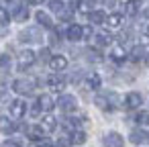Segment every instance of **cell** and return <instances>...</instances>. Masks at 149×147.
Wrapping results in <instances>:
<instances>
[{
  "instance_id": "7",
  "label": "cell",
  "mask_w": 149,
  "mask_h": 147,
  "mask_svg": "<svg viewBox=\"0 0 149 147\" xmlns=\"http://www.w3.org/2000/svg\"><path fill=\"white\" fill-rule=\"evenodd\" d=\"M47 86H49L53 92H63V88H65V78H63V74H61V72H53V74L47 78Z\"/></svg>"
},
{
  "instance_id": "3",
  "label": "cell",
  "mask_w": 149,
  "mask_h": 147,
  "mask_svg": "<svg viewBox=\"0 0 149 147\" xmlns=\"http://www.w3.org/2000/svg\"><path fill=\"white\" fill-rule=\"evenodd\" d=\"M57 106L61 108V112H76L78 110V98L74 94H61L57 100Z\"/></svg>"
},
{
  "instance_id": "17",
  "label": "cell",
  "mask_w": 149,
  "mask_h": 147,
  "mask_svg": "<svg viewBox=\"0 0 149 147\" xmlns=\"http://www.w3.org/2000/svg\"><path fill=\"white\" fill-rule=\"evenodd\" d=\"M35 21H37L39 27H43V29H53V21H51V17H49L45 10H37V13H35Z\"/></svg>"
},
{
  "instance_id": "30",
  "label": "cell",
  "mask_w": 149,
  "mask_h": 147,
  "mask_svg": "<svg viewBox=\"0 0 149 147\" xmlns=\"http://www.w3.org/2000/svg\"><path fill=\"white\" fill-rule=\"evenodd\" d=\"M4 104H10V90L0 88V106H4Z\"/></svg>"
},
{
  "instance_id": "43",
  "label": "cell",
  "mask_w": 149,
  "mask_h": 147,
  "mask_svg": "<svg viewBox=\"0 0 149 147\" xmlns=\"http://www.w3.org/2000/svg\"><path fill=\"white\" fill-rule=\"evenodd\" d=\"M80 4H82V0H72V6L70 8H78Z\"/></svg>"
},
{
  "instance_id": "11",
  "label": "cell",
  "mask_w": 149,
  "mask_h": 147,
  "mask_svg": "<svg viewBox=\"0 0 149 147\" xmlns=\"http://www.w3.org/2000/svg\"><path fill=\"white\" fill-rule=\"evenodd\" d=\"M25 133H27V137H29L31 141H43L47 131H45L41 125H33V127H27V129H25Z\"/></svg>"
},
{
  "instance_id": "33",
  "label": "cell",
  "mask_w": 149,
  "mask_h": 147,
  "mask_svg": "<svg viewBox=\"0 0 149 147\" xmlns=\"http://www.w3.org/2000/svg\"><path fill=\"white\" fill-rule=\"evenodd\" d=\"M135 121L141 125V127H149V112H139L135 116Z\"/></svg>"
},
{
  "instance_id": "5",
  "label": "cell",
  "mask_w": 149,
  "mask_h": 147,
  "mask_svg": "<svg viewBox=\"0 0 149 147\" xmlns=\"http://www.w3.org/2000/svg\"><path fill=\"white\" fill-rule=\"evenodd\" d=\"M102 147H125V137L116 131H108L102 137Z\"/></svg>"
},
{
  "instance_id": "47",
  "label": "cell",
  "mask_w": 149,
  "mask_h": 147,
  "mask_svg": "<svg viewBox=\"0 0 149 147\" xmlns=\"http://www.w3.org/2000/svg\"><path fill=\"white\" fill-rule=\"evenodd\" d=\"M135 2H139V0H135Z\"/></svg>"
},
{
  "instance_id": "45",
  "label": "cell",
  "mask_w": 149,
  "mask_h": 147,
  "mask_svg": "<svg viewBox=\"0 0 149 147\" xmlns=\"http://www.w3.org/2000/svg\"><path fill=\"white\" fill-rule=\"evenodd\" d=\"M27 147H39V145H37V143H29Z\"/></svg>"
},
{
  "instance_id": "29",
  "label": "cell",
  "mask_w": 149,
  "mask_h": 147,
  "mask_svg": "<svg viewBox=\"0 0 149 147\" xmlns=\"http://www.w3.org/2000/svg\"><path fill=\"white\" fill-rule=\"evenodd\" d=\"M84 78H86L84 70H74V74L70 76V82H72V84H80V82H82Z\"/></svg>"
},
{
  "instance_id": "37",
  "label": "cell",
  "mask_w": 149,
  "mask_h": 147,
  "mask_svg": "<svg viewBox=\"0 0 149 147\" xmlns=\"http://www.w3.org/2000/svg\"><path fill=\"white\" fill-rule=\"evenodd\" d=\"M106 96H108V100H110V104H112V106L116 108V106H118V102H120V96H118L116 92H108Z\"/></svg>"
},
{
  "instance_id": "28",
  "label": "cell",
  "mask_w": 149,
  "mask_h": 147,
  "mask_svg": "<svg viewBox=\"0 0 149 147\" xmlns=\"http://www.w3.org/2000/svg\"><path fill=\"white\" fill-rule=\"evenodd\" d=\"M37 59L43 61V63H49V59H51V49H49V47H43V49L37 53Z\"/></svg>"
},
{
  "instance_id": "32",
  "label": "cell",
  "mask_w": 149,
  "mask_h": 147,
  "mask_svg": "<svg viewBox=\"0 0 149 147\" xmlns=\"http://www.w3.org/2000/svg\"><path fill=\"white\" fill-rule=\"evenodd\" d=\"M10 68V55H6V53H0V70L2 72H6Z\"/></svg>"
},
{
  "instance_id": "25",
  "label": "cell",
  "mask_w": 149,
  "mask_h": 147,
  "mask_svg": "<svg viewBox=\"0 0 149 147\" xmlns=\"http://www.w3.org/2000/svg\"><path fill=\"white\" fill-rule=\"evenodd\" d=\"M47 6H49V10H51V13H57V15L65 8L63 0H47Z\"/></svg>"
},
{
  "instance_id": "8",
  "label": "cell",
  "mask_w": 149,
  "mask_h": 147,
  "mask_svg": "<svg viewBox=\"0 0 149 147\" xmlns=\"http://www.w3.org/2000/svg\"><path fill=\"white\" fill-rule=\"evenodd\" d=\"M8 110H10V116L13 118H23L27 114V102L25 100H10Z\"/></svg>"
},
{
  "instance_id": "36",
  "label": "cell",
  "mask_w": 149,
  "mask_h": 147,
  "mask_svg": "<svg viewBox=\"0 0 149 147\" xmlns=\"http://www.w3.org/2000/svg\"><path fill=\"white\" fill-rule=\"evenodd\" d=\"M88 59H90V61H96V63H100V61H102V55H100V51H96V49H90V51H88Z\"/></svg>"
},
{
  "instance_id": "10",
  "label": "cell",
  "mask_w": 149,
  "mask_h": 147,
  "mask_svg": "<svg viewBox=\"0 0 149 147\" xmlns=\"http://www.w3.org/2000/svg\"><path fill=\"white\" fill-rule=\"evenodd\" d=\"M129 141L135 143V145H143V143L149 141V133H147L145 129H133V131L129 133Z\"/></svg>"
},
{
  "instance_id": "20",
  "label": "cell",
  "mask_w": 149,
  "mask_h": 147,
  "mask_svg": "<svg viewBox=\"0 0 149 147\" xmlns=\"http://www.w3.org/2000/svg\"><path fill=\"white\" fill-rule=\"evenodd\" d=\"M123 21H125V19H123L120 13H112V15L106 17V23H104V25H106L108 29H120V27H123Z\"/></svg>"
},
{
  "instance_id": "9",
  "label": "cell",
  "mask_w": 149,
  "mask_h": 147,
  "mask_svg": "<svg viewBox=\"0 0 149 147\" xmlns=\"http://www.w3.org/2000/svg\"><path fill=\"white\" fill-rule=\"evenodd\" d=\"M143 104V96H141V92H129L127 96H125V106L129 108V110H137L139 106Z\"/></svg>"
},
{
  "instance_id": "41",
  "label": "cell",
  "mask_w": 149,
  "mask_h": 147,
  "mask_svg": "<svg viewBox=\"0 0 149 147\" xmlns=\"http://www.w3.org/2000/svg\"><path fill=\"white\" fill-rule=\"evenodd\" d=\"M141 45H149V33H143L141 35Z\"/></svg>"
},
{
  "instance_id": "4",
  "label": "cell",
  "mask_w": 149,
  "mask_h": 147,
  "mask_svg": "<svg viewBox=\"0 0 149 147\" xmlns=\"http://www.w3.org/2000/svg\"><path fill=\"white\" fill-rule=\"evenodd\" d=\"M17 61H19V70L25 72V70H29V68L37 61V53L31 51V49H23V51L19 53V57H17Z\"/></svg>"
},
{
  "instance_id": "22",
  "label": "cell",
  "mask_w": 149,
  "mask_h": 147,
  "mask_svg": "<svg viewBox=\"0 0 149 147\" xmlns=\"http://www.w3.org/2000/svg\"><path fill=\"white\" fill-rule=\"evenodd\" d=\"M41 127H43L47 133H53V131L57 129V118H55L53 114H49V112H47V114L41 118Z\"/></svg>"
},
{
  "instance_id": "13",
  "label": "cell",
  "mask_w": 149,
  "mask_h": 147,
  "mask_svg": "<svg viewBox=\"0 0 149 147\" xmlns=\"http://www.w3.org/2000/svg\"><path fill=\"white\" fill-rule=\"evenodd\" d=\"M49 68H51L53 72H65V68H68V57H65V55H51Z\"/></svg>"
},
{
  "instance_id": "1",
  "label": "cell",
  "mask_w": 149,
  "mask_h": 147,
  "mask_svg": "<svg viewBox=\"0 0 149 147\" xmlns=\"http://www.w3.org/2000/svg\"><path fill=\"white\" fill-rule=\"evenodd\" d=\"M21 43H43V33L39 27H27L19 33Z\"/></svg>"
},
{
  "instance_id": "6",
  "label": "cell",
  "mask_w": 149,
  "mask_h": 147,
  "mask_svg": "<svg viewBox=\"0 0 149 147\" xmlns=\"http://www.w3.org/2000/svg\"><path fill=\"white\" fill-rule=\"evenodd\" d=\"M65 39H68V41H72V43L84 41V27H82V25L72 23V25L65 29Z\"/></svg>"
},
{
  "instance_id": "42",
  "label": "cell",
  "mask_w": 149,
  "mask_h": 147,
  "mask_svg": "<svg viewBox=\"0 0 149 147\" xmlns=\"http://www.w3.org/2000/svg\"><path fill=\"white\" fill-rule=\"evenodd\" d=\"M27 2L31 4V6H39V4H43L45 0H27Z\"/></svg>"
},
{
  "instance_id": "34",
  "label": "cell",
  "mask_w": 149,
  "mask_h": 147,
  "mask_svg": "<svg viewBox=\"0 0 149 147\" xmlns=\"http://www.w3.org/2000/svg\"><path fill=\"white\" fill-rule=\"evenodd\" d=\"M125 13L127 15H137V2H135V0H129V2H127V6H125Z\"/></svg>"
},
{
  "instance_id": "39",
  "label": "cell",
  "mask_w": 149,
  "mask_h": 147,
  "mask_svg": "<svg viewBox=\"0 0 149 147\" xmlns=\"http://www.w3.org/2000/svg\"><path fill=\"white\" fill-rule=\"evenodd\" d=\"M70 143H72L70 139H59V141H57L53 147H70Z\"/></svg>"
},
{
  "instance_id": "16",
  "label": "cell",
  "mask_w": 149,
  "mask_h": 147,
  "mask_svg": "<svg viewBox=\"0 0 149 147\" xmlns=\"http://www.w3.org/2000/svg\"><path fill=\"white\" fill-rule=\"evenodd\" d=\"M37 102H39V106H41V110H43V112H51V110L55 108V104H57L49 94H41V96L37 98Z\"/></svg>"
},
{
  "instance_id": "2",
  "label": "cell",
  "mask_w": 149,
  "mask_h": 147,
  "mask_svg": "<svg viewBox=\"0 0 149 147\" xmlns=\"http://www.w3.org/2000/svg\"><path fill=\"white\" fill-rule=\"evenodd\" d=\"M33 90H35V82L29 78H17L13 82V92H17L21 96H29V94H33Z\"/></svg>"
},
{
  "instance_id": "31",
  "label": "cell",
  "mask_w": 149,
  "mask_h": 147,
  "mask_svg": "<svg viewBox=\"0 0 149 147\" xmlns=\"http://www.w3.org/2000/svg\"><path fill=\"white\" fill-rule=\"evenodd\" d=\"M21 6H23V0H6V8H8L13 15H15Z\"/></svg>"
},
{
  "instance_id": "40",
  "label": "cell",
  "mask_w": 149,
  "mask_h": 147,
  "mask_svg": "<svg viewBox=\"0 0 149 147\" xmlns=\"http://www.w3.org/2000/svg\"><path fill=\"white\" fill-rule=\"evenodd\" d=\"M2 147H21V143H19V141L8 139V141H4V143H2Z\"/></svg>"
},
{
  "instance_id": "18",
  "label": "cell",
  "mask_w": 149,
  "mask_h": 147,
  "mask_svg": "<svg viewBox=\"0 0 149 147\" xmlns=\"http://www.w3.org/2000/svg\"><path fill=\"white\" fill-rule=\"evenodd\" d=\"M94 104H96L100 110H104V112H110V110H114V106L110 104V100H108V96H106V94H96V98H94Z\"/></svg>"
},
{
  "instance_id": "35",
  "label": "cell",
  "mask_w": 149,
  "mask_h": 147,
  "mask_svg": "<svg viewBox=\"0 0 149 147\" xmlns=\"http://www.w3.org/2000/svg\"><path fill=\"white\" fill-rule=\"evenodd\" d=\"M72 10H74V8H68V6H65V8L59 13V21H65V23H70V21H72Z\"/></svg>"
},
{
  "instance_id": "24",
  "label": "cell",
  "mask_w": 149,
  "mask_h": 147,
  "mask_svg": "<svg viewBox=\"0 0 149 147\" xmlns=\"http://www.w3.org/2000/svg\"><path fill=\"white\" fill-rule=\"evenodd\" d=\"M145 55H147V51H145V45H141V43L135 45V47L129 51V57H131L133 61H141V59L145 61Z\"/></svg>"
},
{
  "instance_id": "44",
  "label": "cell",
  "mask_w": 149,
  "mask_h": 147,
  "mask_svg": "<svg viewBox=\"0 0 149 147\" xmlns=\"http://www.w3.org/2000/svg\"><path fill=\"white\" fill-rule=\"evenodd\" d=\"M104 4H106V6H114V4H116V0H104Z\"/></svg>"
},
{
  "instance_id": "12",
  "label": "cell",
  "mask_w": 149,
  "mask_h": 147,
  "mask_svg": "<svg viewBox=\"0 0 149 147\" xmlns=\"http://www.w3.org/2000/svg\"><path fill=\"white\" fill-rule=\"evenodd\" d=\"M110 59L114 61V63H125V59L129 57V53L125 51V47L123 45H112V49H110Z\"/></svg>"
},
{
  "instance_id": "21",
  "label": "cell",
  "mask_w": 149,
  "mask_h": 147,
  "mask_svg": "<svg viewBox=\"0 0 149 147\" xmlns=\"http://www.w3.org/2000/svg\"><path fill=\"white\" fill-rule=\"evenodd\" d=\"M70 141H72V145H84L88 141V135H86L84 129H76V131L70 133Z\"/></svg>"
},
{
  "instance_id": "27",
  "label": "cell",
  "mask_w": 149,
  "mask_h": 147,
  "mask_svg": "<svg viewBox=\"0 0 149 147\" xmlns=\"http://www.w3.org/2000/svg\"><path fill=\"white\" fill-rule=\"evenodd\" d=\"M10 23V10L6 8V6H0V25H8Z\"/></svg>"
},
{
  "instance_id": "15",
  "label": "cell",
  "mask_w": 149,
  "mask_h": 147,
  "mask_svg": "<svg viewBox=\"0 0 149 147\" xmlns=\"http://www.w3.org/2000/svg\"><path fill=\"white\" fill-rule=\"evenodd\" d=\"M84 82H86V88H88V90H98V88L102 86V78H100L96 72H92V74H86Z\"/></svg>"
},
{
  "instance_id": "23",
  "label": "cell",
  "mask_w": 149,
  "mask_h": 147,
  "mask_svg": "<svg viewBox=\"0 0 149 147\" xmlns=\"http://www.w3.org/2000/svg\"><path fill=\"white\" fill-rule=\"evenodd\" d=\"M106 13L104 10H90V15H88V21L92 23V25H104L106 23Z\"/></svg>"
},
{
  "instance_id": "19",
  "label": "cell",
  "mask_w": 149,
  "mask_h": 147,
  "mask_svg": "<svg viewBox=\"0 0 149 147\" xmlns=\"http://www.w3.org/2000/svg\"><path fill=\"white\" fill-rule=\"evenodd\" d=\"M15 131H17L15 121H10L8 116H0V133H4V135H13Z\"/></svg>"
},
{
  "instance_id": "38",
  "label": "cell",
  "mask_w": 149,
  "mask_h": 147,
  "mask_svg": "<svg viewBox=\"0 0 149 147\" xmlns=\"http://www.w3.org/2000/svg\"><path fill=\"white\" fill-rule=\"evenodd\" d=\"M94 37V29H92V25H86L84 27V41L86 39H92Z\"/></svg>"
},
{
  "instance_id": "14",
  "label": "cell",
  "mask_w": 149,
  "mask_h": 147,
  "mask_svg": "<svg viewBox=\"0 0 149 147\" xmlns=\"http://www.w3.org/2000/svg\"><path fill=\"white\" fill-rule=\"evenodd\" d=\"M92 41H94V45H96V47H106V45H110V43H112V35H110V33H106V31H100V33H94Z\"/></svg>"
},
{
  "instance_id": "26",
  "label": "cell",
  "mask_w": 149,
  "mask_h": 147,
  "mask_svg": "<svg viewBox=\"0 0 149 147\" xmlns=\"http://www.w3.org/2000/svg\"><path fill=\"white\" fill-rule=\"evenodd\" d=\"M29 19V6H21L17 13H15V21H19V23H25Z\"/></svg>"
},
{
  "instance_id": "46",
  "label": "cell",
  "mask_w": 149,
  "mask_h": 147,
  "mask_svg": "<svg viewBox=\"0 0 149 147\" xmlns=\"http://www.w3.org/2000/svg\"><path fill=\"white\" fill-rule=\"evenodd\" d=\"M145 63H147V65H149V53H147V55H145Z\"/></svg>"
}]
</instances>
